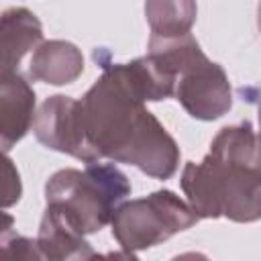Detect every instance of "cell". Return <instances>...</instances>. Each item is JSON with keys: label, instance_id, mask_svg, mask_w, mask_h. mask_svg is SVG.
Masks as SVG:
<instances>
[{"label": "cell", "instance_id": "1", "mask_svg": "<svg viewBox=\"0 0 261 261\" xmlns=\"http://www.w3.org/2000/svg\"><path fill=\"white\" fill-rule=\"evenodd\" d=\"M102 75L77 100L80 124L96 159L108 157L167 179L179 163V149L165 126L145 108L130 63L102 65Z\"/></svg>", "mask_w": 261, "mask_h": 261}, {"label": "cell", "instance_id": "2", "mask_svg": "<svg viewBox=\"0 0 261 261\" xmlns=\"http://www.w3.org/2000/svg\"><path fill=\"white\" fill-rule=\"evenodd\" d=\"M181 190L200 218H261V133L249 122L224 126L200 163L181 171Z\"/></svg>", "mask_w": 261, "mask_h": 261}, {"label": "cell", "instance_id": "3", "mask_svg": "<svg viewBox=\"0 0 261 261\" xmlns=\"http://www.w3.org/2000/svg\"><path fill=\"white\" fill-rule=\"evenodd\" d=\"M128 194V177L116 165L98 161L84 169H61L45 186L47 206L63 210L84 234L104 228Z\"/></svg>", "mask_w": 261, "mask_h": 261}, {"label": "cell", "instance_id": "4", "mask_svg": "<svg viewBox=\"0 0 261 261\" xmlns=\"http://www.w3.org/2000/svg\"><path fill=\"white\" fill-rule=\"evenodd\" d=\"M200 220L190 202L169 190L153 192L120 204L110 220L112 237L126 253L155 247L169 237L188 230Z\"/></svg>", "mask_w": 261, "mask_h": 261}, {"label": "cell", "instance_id": "5", "mask_svg": "<svg viewBox=\"0 0 261 261\" xmlns=\"http://www.w3.org/2000/svg\"><path fill=\"white\" fill-rule=\"evenodd\" d=\"M173 96L198 120L220 118L232 106V92L224 69L202 51L179 71Z\"/></svg>", "mask_w": 261, "mask_h": 261}, {"label": "cell", "instance_id": "6", "mask_svg": "<svg viewBox=\"0 0 261 261\" xmlns=\"http://www.w3.org/2000/svg\"><path fill=\"white\" fill-rule=\"evenodd\" d=\"M33 133L37 141L47 149L67 153L86 163L98 161L82 133L77 100L69 96L55 94L47 98L35 116Z\"/></svg>", "mask_w": 261, "mask_h": 261}, {"label": "cell", "instance_id": "7", "mask_svg": "<svg viewBox=\"0 0 261 261\" xmlns=\"http://www.w3.org/2000/svg\"><path fill=\"white\" fill-rule=\"evenodd\" d=\"M35 92L18 73H0V145L8 153L35 122Z\"/></svg>", "mask_w": 261, "mask_h": 261}, {"label": "cell", "instance_id": "8", "mask_svg": "<svg viewBox=\"0 0 261 261\" xmlns=\"http://www.w3.org/2000/svg\"><path fill=\"white\" fill-rule=\"evenodd\" d=\"M37 245L43 259H92L96 257L80 226L59 208L47 206L39 224Z\"/></svg>", "mask_w": 261, "mask_h": 261}, {"label": "cell", "instance_id": "9", "mask_svg": "<svg viewBox=\"0 0 261 261\" xmlns=\"http://www.w3.org/2000/svg\"><path fill=\"white\" fill-rule=\"evenodd\" d=\"M43 29L39 18L27 10V8H8L2 14L0 24V49H2V61H0V73H12L18 71L20 59L41 43Z\"/></svg>", "mask_w": 261, "mask_h": 261}, {"label": "cell", "instance_id": "10", "mask_svg": "<svg viewBox=\"0 0 261 261\" xmlns=\"http://www.w3.org/2000/svg\"><path fill=\"white\" fill-rule=\"evenodd\" d=\"M31 75L51 86H65L84 71V55L69 41H45L31 57Z\"/></svg>", "mask_w": 261, "mask_h": 261}, {"label": "cell", "instance_id": "11", "mask_svg": "<svg viewBox=\"0 0 261 261\" xmlns=\"http://www.w3.org/2000/svg\"><path fill=\"white\" fill-rule=\"evenodd\" d=\"M145 18L151 35H188L196 20V0H145Z\"/></svg>", "mask_w": 261, "mask_h": 261}, {"label": "cell", "instance_id": "12", "mask_svg": "<svg viewBox=\"0 0 261 261\" xmlns=\"http://www.w3.org/2000/svg\"><path fill=\"white\" fill-rule=\"evenodd\" d=\"M6 226L2 228V251L0 255L4 259H43L37 241H31L27 237L10 232V222L12 218L6 214Z\"/></svg>", "mask_w": 261, "mask_h": 261}, {"label": "cell", "instance_id": "13", "mask_svg": "<svg viewBox=\"0 0 261 261\" xmlns=\"http://www.w3.org/2000/svg\"><path fill=\"white\" fill-rule=\"evenodd\" d=\"M20 198V177L16 167L12 165L8 153H4V186H2V206L8 208L16 204Z\"/></svg>", "mask_w": 261, "mask_h": 261}, {"label": "cell", "instance_id": "14", "mask_svg": "<svg viewBox=\"0 0 261 261\" xmlns=\"http://www.w3.org/2000/svg\"><path fill=\"white\" fill-rule=\"evenodd\" d=\"M259 130H261V102H259Z\"/></svg>", "mask_w": 261, "mask_h": 261}, {"label": "cell", "instance_id": "15", "mask_svg": "<svg viewBox=\"0 0 261 261\" xmlns=\"http://www.w3.org/2000/svg\"><path fill=\"white\" fill-rule=\"evenodd\" d=\"M259 29H261V6H259Z\"/></svg>", "mask_w": 261, "mask_h": 261}]
</instances>
